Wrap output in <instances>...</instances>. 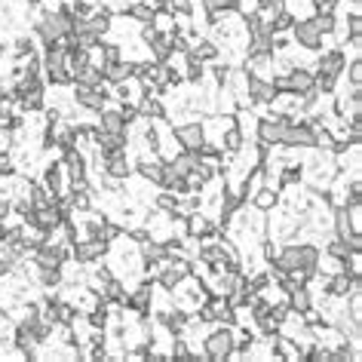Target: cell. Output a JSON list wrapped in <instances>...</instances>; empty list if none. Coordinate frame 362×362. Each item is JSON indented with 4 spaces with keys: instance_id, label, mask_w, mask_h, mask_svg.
<instances>
[{
    "instance_id": "obj_55",
    "label": "cell",
    "mask_w": 362,
    "mask_h": 362,
    "mask_svg": "<svg viewBox=\"0 0 362 362\" xmlns=\"http://www.w3.org/2000/svg\"><path fill=\"white\" fill-rule=\"evenodd\" d=\"M10 212H13V203L6 200L4 194H0V221H6V218H10Z\"/></svg>"
},
{
    "instance_id": "obj_54",
    "label": "cell",
    "mask_w": 362,
    "mask_h": 362,
    "mask_svg": "<svg viewBox=\"0 0 362 362\" xmlns=\"http://www.w3.org/2000/svg\"><path fill=\"white\" fill-rule=\"evenodd\" d=\"M102 52H105V65H114V62H120V49H117V47H105Z\"/></svg>"
},
{
    "instance_id": "obj_7",
    "label": "cell",
    "mask_w": 362,
    "mask_h": 362,
    "mask_svg": "<svg viewBox=\"0 0 362 362\" xmlns=\"http://www.w3.org/2000/svg\"><path fill=\"white\" fill-rule=\"evenodd\" d=\"M246 98H249L252 105H270V102L276 98V89H274V83H270V80L249 74V77H246Z\"/></svg>"
},
{
    "instance_id": "obj_45",
    "label": "cell",
    "mask_w": 362,
    "mask_h": 362,
    "mask_svg": "<svg viewBox=\"0 0 362 362\" xmlns=\"http://www.w3.org/2000/svg\"><path fill=\"white\" fill-rule=\"evenodd\" d=\"M347 25H350V28H347L350 37H362V16H359V13H350Z\"/></svg>"
},
{
    "instance_id": "obj_39",
    "label": "cell",
    "mask_w": 362,
    "mask_h": 362,
    "mask_svg": "<svg viewBox=\"0 0 362 362\" xmlns=\"http://www.w3.org/2000/svg\"><path fill=\"white\" fill-rule=\"evenodd\" d=\"M316 28L322 31V37L325 34H334V28H338V19H334V13H316Z\"/></svg>"
},
{
    "instance_id": "obj_46",
    "label": "cell",
    "mask_w": 362,
    "mask_h": 362,
    "mask_svg": "<svg viewBox=\"0 0 362 362\" xmlns=\"http://www.w3.org/2000/svg\"><path fill=\"white\" fill-rule=\"evenodd\" d=\"M120 114H123L126 126H129V123L135 120V117H139V105H135V102H126V98H123V107H120Z\"/></svg>"
},
{
    "instance_id": "obj_31",
    "label": "cell",
    "mask_w": 362,
    "mask_h": 362,
    "mask_svg": "<svg viewBox=\"0 0 362 362\" xmlns=\"http://www.w3.org/2000/svg\"><path fill=\"white\" fill-rule=\"evenodd\" d=\"M187 52H191L194 59H200V62H215V59H218V47H215L212 40H197Z\"/></svg>"
},
{
    "instance_id": "obj_52",
    "label": "cell",
    "mask_w": 362,
    "mask_h": 362,
    "mask_svg": "<svg viewBox=\"0 0 362 362\" xmlns=\"http://www.w3.org/2000/svg\"><path fill=\"white\" fill-rule=\"evenodd\" d=\"M10 172H13V160H10V153L0 151V178L10 175Z\"/></svg>"
},
{
    "instance_id": "obj_42",
    "label": "cell",
    "mask_w": 362,
    "mask_h": 362,
    "mask_svg": "<svg viewBox=\"0 0 362 362\" xmlns=\"http://www.w3.org/2000/svg\"><path fill=\"white\" fill-rule=\"evenodd\" d=\"M89 325H93V329H105V325H107V307H105V301L98 304L93 313H89Z\"/></svg>"
},
{
    "instance_id": "obj_38",
    "label": "cell",
    "mask_w": 362,
    "mask_h": 362,
    "mask_svg": "<svg viewBox=\"0 0 362 362\" xmlns=\"http://www.w3.org/2000/svg\"><path fill=\"white\" fill-rule=\"evenodd\" d=\"M40 286H47V288H56L62 283V267H40Z\"/></svg>"
},
{
    "instance_id": "obj_29",
    "label": "cell",
    "mask_w": 362,
    "mask_h": 362,
    "mask_svg": "<svg viewBox=\"0 0 362 362\" xmlns=\"http://www.w3.org/2000/svg\"><path fill=\"white\" fill-rule=\"evenodd\" d=\"M160 6L157 4H144V0H132L129 4V19H135V22H151L153 19V13H157Z\"/></svg>"
},
{
    "instance_id": "obj_25",
    "label": "cell",
    "mask_w": 362,
    "mask_h": 362,
    "mask_svg": "<svg viewBox=\"0 0 362 362\" xmlns=\"http://www.w3.org/2000/svg\"><path fill=\"white\" fill-rule=\"evenodd\" d=\"M111 22H114V16H111V10H102V13H93L86 19V28L93 31V34H98V37H105L107 31H111Z\"/></svg>"
},
{
    "instance_id": "obj_61",
    "label": "cell",
    "mask_w": 362,
    "mask_h": 362,
    "mask_svg": "<svg viewBox=\"0 0 362 362\" xmlns=\"http://www.w3.org/2000/svg\"><path fill=\"white\" fill-rule=\"evenodd\" d=\"M0 98H4V95H0Z\"/></svg>"
},
{
    "instance_id": "obj_9",
    "label": "cell",
    "mask_w": 362,
    "mask_h": 362,
    "mask_svg": "<svg viewBox=\"0 0 362 362\" xmlns=\"http://www.w3.org/2000/svg\"><path fill=\"white\" fill-rule=\"evenodd\" d=\"M105 98H107V93L102 89V83H98V86H83V83H77V86H74V102H77L80 107H86V111H102V107H105Z\"/></svg>"
},
{
    "instance_id": "obj_33",
    "label": "cell",
    "mask_w": 362,
    "mask_h": 362,
    "mask_svg": "<svg viewBox=\"0 0 362 362\" xmlns=\"http://www.w3.org/2000/svg\"><path fill=\"white\" fill-rule=\"evenodd\" d=\"M334 233H338L341 240L347 237V233H353V221H350V212L344 209V206H338V209H334Z\"/></svg>"
},
{
    "instance_id": "obj_43",
    "label": "cell",
    "mask_w": 362,
    "mask_h": 362,
    "mask_svg": "<svg viewBox=\"0 0 362 362\" xmlns=\"http://www.w3.org/2000/svg\"><path fill=\"white\" fill-rule=\"evenodd\" d=\"M117 237H120V228H117V224H107V221H102V228H98V240L111 246V243H114Z\"/></svg>"
},
{
    "instance_id": "obj_4",
    "label": "cell",
    "mask_w": 362,
    "mask_h": 362,
    "mask_svg": "<svg viewBox=\"0 0 362 362\" xmlns=\"http://www.w3.org/2000/svg\"><path fill=\"white\" fill-rule=\"evenodd\" d=\"M71 258V252L68 246H59V243H37L34 246V264L37 267H62L65 261Z\"/></svg>"
},
{
    "instance_id": "obj_3",
    "label": "cell",
    "mask_w": 362,
    "mask_h": 362,
    "mask_svg": "<svg viewBox=\"0 0 362 362\" xmlns=\"http://www.w3.org/2000/svg\"><path fill=\"white\" fill-rule=\"evenodd\" d=\"M292 123V117H286V114H270L267 120H261L255 129H258V141L261 144H267V148H274V144H283V135H286V126Z\"/></svg>"
},
{
    "instance_id": "obj_28",
    "label": "cell",
    "mask_w": 362,
    "mask_h": 362,
    "mask_svg": "<svg viewBox=\"0 0 362 362\" xmlns=\"http://www.w3.org/2000/svg\"><path fill=\"white\" fill-rule=\"evenodd\" d=\"M151 298H153V295H151V286L144 283V286H141L135 295H126V304H129L132 310H139V313L144 316V313L151 310Z\"/></svg>"
},
{
    "instance_id": "obj_15",
    "label": "cell",
    "mask_w": 362,
    "mask_h": 362,
    "mask_svg": "<svg viewBox=\"0 0 362 362\" xmlns=\"http://www.w3.org/2000/svg\"><path fill=\"white\" fill-rule=\"evenodd\" d=\"M102 80L107 83H129L132 80V62H114V65H105L102 68Z\"/></svg>"
},
{
    "instance_id": "obj_10",
    "label": "cell",
    "mask_w": 362,
    "mask_h": 362,
    "mask_svg": "<svg viewBox=\"0 0 362 362\" xmlns=\"http://www.w3.org/2000/svg\"><path fill=\"white\" fill-rule=\"evenodd\" d=\"M93 141L98 144V151H102V157L107 153H120L126 151V132H107V129H93Z\"/></svg>"
},
{
    "instance_id": "obj_19",
    "label": "cell",
    "mask_w": 362,
    "mask_h": 362,
    "mask_svg": "<svg viewBox=\"0 0 362 362\" xmlns=\"http://www.w3.org/2000/svg\"><path fill=\"white\" fill-rule=\"evenodd\" d=\"M71 80H74V83H83V86H98L102 83V68L98 65H77L74 71H71Z\"/></svg>"
},
{
    "instance_id": "obj_13",
    "label": "cell",
    "mask_w": 362,
    "mask_h": 362,
    "mask_svg": "<svg viewBox=\"0 0 362 362\" xmlns=\"http://www.w3.org/2000/svg\"><path fill=\"white\" fill-rule=\"evenodd\" d=\"M107 252V243L102 240H89V243H77L74 249V261L77 264H89V261H98Z\"/></svg>"
},
{
    "instance_id": "obj_53",
    "label": "cell",
    "mask_w": 362,
    "mask_h": 362,
    "mask_svg": "<svg viewBox=\"0 0 362 362\" xmlns=\"http://www.w3.org/2000/svg\"><path fill=\"white\" fill-rule=\"evenodd\" d=\"M295 181H301V169L288 166V169L283 172V185H295Z\"/></svg>"
},
{
    "instance_id": "obj_21",
    "label": "cell",
    "mask_w": 362,
    "mask_h": 362,
    "mask_svg": "<svg viewBox=\"0 0 362 362\" xmlns=\"http://www.w3.org/2000/svg\"><path fill=\"white\" fill-rule=\"evenodd\" d=\"M197 163H200V153H197V151H181L178 157L169 163V166L175 169L178 175H185V178H187V175H191V172L197 169Z\"/></svg>"
},
{
    "instance_id": "obj_56",
    "label": "cell",
    "mask_w": 362,
    "mask_h": 362,
    "mask_svg": "<svg viewBox=\"0 0 362 362\" xmlns=\"http://www.w3.org/2000/svg\"><path fill=\"white\" fill-rule=\"evenodd\" d=\"M313 4H316V13H334L338 0H313Z\"/></svg>"
},
{
    "instance_id": "obj_26",
    "label": "cell",
    "mask_w": 362,
    "mask_h": 362,
    "mask_svg": "<svg viewBox=\"0 0 362 362\" xmlns=\"http://www.w3.org/2000/svg\"><path fill=\"white\" fill-rule=\"evenodd\" d=\"M102 117H98V129H107V132H126V120L120 111H98Z\"/></svg>"
},
{
    "instance_id": "obj_58",
    "label": "cell",
    "mask_w": 362,
    "mask_h": 362,
    "mask_svg": "<svg viewBox=\"0 0 362 362\" xmlns=\"http://www.w3.org/2000/svg\"><path fill=\"white\" fill-rule=\"evenodd\" d=\"M215 77H218V80H221V83H224V80H228V77H230V68H228V65H224V68L218 65V68H215Z\"/></svg>"
},
{
    "instance_id": "obj_32",
    "label": "cell",
    "mask_w": 362,
    "mask_h": 362,
    "mask_svg": "<svg viewBox=\"0 0 362 362\" xmlns=\"http://www.w3.org/2000/svg\"><path fill=\"white\" fill-rule=\"evenodd\" d=\"M43 185H47V191L49 194H62V166H56V163H52V166H47V172H43Z\"/></svg>"
},
{
    "instance_id": "obj_24",
    "label": "cell",
    "mask_w": 362,
    "mask_h": 362,
    "mask_svg": "<svg viewBox=\"0 0 362 362\" xmlns=\"http://www.w3.org/2000/svg\"><path fill=\"white\" fill-rule=\"evenodd\" d=\"M243 144H246V135H243V129L240 126H228V129L221 132V148L224 151H230V153H237V151H243Z\"/></svg>"
},
{
    "instance_id": "obj_35",
    "label": "cell",
    "mask_w": 362,
    "mask_h": 362,
    "mask_svg": "<svg viewBox=\"0 0 362 362\" xmlns=\"http://www.w3.org/2000/svg\"><path fill=\"white\" fill-rule=\"evenodd\" d=\"M163 322L169 325V332L181 334V332H185V325H187V313H185V310H181V307H178V310H169L166 316H163Z\"/></svg>"
},
{
    "instance_id": "obj_18",
    "label": "cell",
    "mask_w": 362,
    "mask_h": 362,
    "mask_svg": "<svg viewBox=\"0 0 362 362\" xmlns=\"http://www.w3.org/2000/svg\"><path fill=\"white\" fill-rule=\"evenodd\" d=\"M288 83H292V93L295 95H304V93H310L313 86V71H307V68H292L288 71Z\"/></svg>"
},
{
    "instance_id": "obj_44",
    "label": "cell",
    "mask_w": 362,
    "mask_h": 362,
    "mask_svg": "<svg viewBox=\"0 0 362 362\" xmlns=\"http://www.w3.org/2000/svg\"><path fill=\"white\" fill-rule=\"evenodd\" d=\"M243 206V197L240 194H233V191H228V197H224V206H221V212H224V218H228L230 212H237Z\"/></svg>"
},
{
    "instance_id": "obj_49",
    "label": "cell",
    "mask_w": 362,
    "mask_h": 362,
    "mask_svg": "<svg viewBox=\"0 0 362 362\" xmlns=\"http://www.w3.org/2000/svg\"><path fill=\"white\" fill-rule=\"evenodd\" d=\"M362 83V62H359V56L353 59V65H350V86H359Z\"/></svg>"
},
{
    "instance_id": "obj_40",
    "label": "cell",
    "mask_w": 362,
    "mask_h": 362,
    "mask_svg": "<svg viewBox=\"0 0 362 362\" xmlns=\"http://www.w3.org/2000/svg\"><path fill=\"white\" fill-rule=\"evenodd\" d=\"M157 209H160V212L175 215V212H178V197L172 194V191H163V194L157 197Z\"/></svg>"
},
{
    "instance_id": "obj_41",
    "label": "cell",
    "mask_w": 362,
    "mask_h": 362,
    "mask_svg": "<svg viewBox=\"0 0 362 362\" xmlns=\"http://www.w3.org/2000/svg\"><path fill=\"white\" fill-rule=\"evenodd\" d=\"M329 255H332L334 261H341V264H344V261H347V255H350V246L338 237V240H332V243H329Z\"/></svg>"
},
{
    "instance_id": "obj_34",
    "label": "cell",
    "mask_w": 362,
    "mask_h": 362,
    "mask_svg": "<svg viewBox=\"0 0 362 362\" xmlns=\"http://www.w3.org/2000/svg\"><path fill=\"white\" fill-rule=\"evenodd\" d=\"M276 200H279V197H276L274 187H264V191H258V194H255V200H252V203H255V209H258V212H270V209L276 206Z\"/></svg>"
},
{
    "instance_id": "obj_6",
    "label": "cell",
    "mask_w": 362,
    "mask_h": 362,
    "mask_svg": "<svg viewBox=\"0 0 362 362\" xmlns=\"http://www.w3.org/2000/svg\"><path fill=\"white\" fill-rule=\"evenodd\" d=\"M283 144H288V148H298V151H307V148H316V132L310 123L304 120H292L286 126V135H283Z\"/></svg>"
},
{
    "instance_id": "obj_14",
    "label": "cell",
    "mask_w": 362,
    "mask_h": 362,
    "mask_svg": "<svg viewBox=\"0 0 362 362\" xmlns=\"http://www.w3.org/2000/svg\"><path fill=\"white\" fill-rule=\"evenodd\" d=\"M62 151H65V166L71 172V181L86 178V160H83V153H80L74 144H62Z\"/></svg>"
},
{
    "instance_id": "obj_59",
    "label": "cell",
    "mask_w": 362,
    "mask_h": 362,
    "mask_svg": "<svg viewBox=\"0 0 362 362\" xmlns=\"http://www.w3.org/2000/svg\"><path fill=\"white\" fill-rule=\"evenodd\" d=\"M228 4H230V10H233V6H237V4H240V0H228Z\"/></svg>"
},
{
    "instance_id": "obj_37",
    "label": "cell",
    "mask_w": 362,
    "mask_h": 362,
    "mask_svg": "<svg viewBox=\"0 0 362 362\" xmlns=\"http://www.w3.org/2000/svg\"><path fill=\"white\" fill-rule=\"evenodd\" d=\"M47 77L52 86H65L71 83V68L68 65H59V68H47Z\"/></svg>"
},
{
    "instance_id": "obj_50",
    "label": "cell",
    "mask_w": 362,
    "mask_h": 362,
    "mask_svg": "<svg viewBox=\"0 0 362 362\" xmlns=\"http://www.w3.org/2000/svg\"><path fill=\"white\" fill-rule=\"evenodd\" d=\"M347 197H350L347 206H359V203H362V185H359V181H353V185H350Z\"/></svg>"
},
{
    "instance_id": "obj_27",
    "label": "cell",
    "mask_w": 362,
    "mask_h": 362,
    "mask_svg": "<svg viewBox=\"0 0 362 362\" xmlns=\"http://www.w3.org/2000/svg\"><path fill=\"white\" fill-rule=\"evenodd\" d=\"M185 224H187V237H197V240H200V237H212V233H215V228H209V221H206L203 215H194V212L185 218Z\"/></svg>"
},
{
    "instance_id": "obj_16",
    "label": "cell",
    "mask_w": 362,
    "mask_h": 362,
    "mask_svg": "<svg viewBox=\"0 0 362 362\" xmlns=\"http://www.w3.org/2000/svg\"><path fill=\"white\" fill-rule=\"evenodd\" d=\"M102 160H105V175H111L117 181H123L126 175H129V160H126L123 151L120 153H107V157H102Z\"/></svg>"
},
{
    "instance_id": "obj_51",
    "label": "cell",
    "mask_w": 362,
    "mask_h": 362,
    "mask_svg": "<svg viewBox=\"0 0 362 362\" xmlns=\"http://www.w3.org/2000/svg\"><path fill=\"white\" fill-rule=\"evenodd\" d=\"M16 49H19V56L34 59V43H31L28 37H19V43H16Z\"/></svg>"
},
{
    "instance_id": "obj_1",
    "label": "cell",
    "mask_w": 362,
    "mask_h": 362,
    "mask_svg": "<svg viewBox=\"0 0 362 362\" xmlns=\"http://www.w3.org/2000/svg\"><path fill=\"white\" fill-rule=\"evenodd\" d=\"M68 28H71V16H65L62 10H49L37 25H34V34H37V40L43 43V47H49V43L65 40Z\"/></svg>"
},
{
    "instance_id": "obj_23",
    "label": "cell",
    "mask_w": 362,
    "mask_h": 362,
    "mask_svg": "<svg viewBox=\"0 0 362 362\" xmlns=\"http://www.w3.org/2000/svg\"><path fill=\"white\" fill-rule=\"evenodd\" d=\"M288 307H292V310H298V313H307V310H310V307H313L310 288H307V286L292 288V292H288Z\"/></svg>"
},
{
    "instance_id": "obj_2",
    "label": "cell",
    "mask_w": 362,
    "mask_h": 362,
    "mask_svg": "<svg viewBox=\"0 0 362 362\" xmlns=\"http://www.w3.org/2000/svg\"><path fill=\"white\" fill-rule=\"evenodd\" d=\"M233 350H237V334L230 329H218L206 338V359H212V362H224Z\"/></svg>"
},
{
    "instance_id": "obj_22",
    "label": "cell",
    "mask_w": 362,
    "mask_h": 362,
    "mask_svg": "<svg viewBox=\"0 0 362 362\" xmlns=\"http://www.w3.org/2000/svg\"><path fill=\"white\" fill-rule=\"evenodd\" d=\"M141 258L148 261V264H160V261L169 258V249L166 243H153V240H144L141 243Z\"/></svg>"
},
{
    "instance_id": "obj_12",
    "label": "cell",
    "mask_w": 362,
    "mask_h": 362,
    "mask_svg": "<svg viewBox=\"0 0 362 362\" xmlns=\"http://www.w3.org/2000/svg\"><path fill=\"white\" fill-rule=\"evenodd\" d=\"M344 68H347V56H344L341 49H325L320 56V65L316 71H322V74H332V77H341Z\"/></svg>"
},
{
    "instance_id": "obj_36",
    "label": "cell",
    "mask_w": 362,
    "mask_h": 362,
    "mask_svg": "<svg viewBox=\"0 0 362 362\" xmlns=\"http://www.w3.org/2000/svg\"><path fill=\"white\" fill-rule=\"evenodd\" d=\"M139 175L153 181V185H160V175H163V163H151V160H141L139 163Z\"/></svg>"
},
{
    "instance_id": "obj_17",
    "label": "cell",
    "mask_w": 362,
    "mask_h": 362,
    "mask_svg": "<svg viewBox=\"0 0 362 362\" xmlns=\"http://www.w3.org/2000/svg\"><path fill=\"white\" fill-rule=\"evenodd\" d=\"M353 288V276L347 270H341V274H329V286H325V295L329 298H347V292Z\"/></svg>"
},
{
    "instance_id": "obj_8",
    "label": "cell",
    "mask_w": 362,
    "mask_h": 362,
    "mask_svg": "<svg viewBox=\"0 0 362 362\" xmlns=\"http://www.w3.org/2000/svg\"><path fill=\"white\" fill-rule=\"evenodd\" d=\"M175 141L185 151H200L203 141H206V126H200V123H181V126H175Z\"/></svg>"
},
{
    "instance_id": "obj_5",
    "label": "cell",
    "mask_w": 362,
    "mask_h": 362,
    "mask_svg": "<svg viewBox=\"0 0 362 362\" xmlns=\"http://www.w3.org/2000/svg\"><path fill=\"white\" fill-rule=\"evenodd\" d=\"M292 40L298 43V47H304V49H322V31L316 28V22L313 19H304V22H292Z\"/></svg>"
},
{
    "instance_id": "obj_48",
    "label": "cell",
    "mask_w": 362,
    "mask_h": 362,
    "mask_svg": "<svg viewBox=\"0 0 362 362\" xmlns=\"http://www.w3.org/2000/svg\"><path fill=\"white\" fill-rule=\"evenodd\" d=\"M347 359H356L350 350H329L325 353V362H347Z\"/></svg>"
},
{
    "instance_id": "obj_30",
    "label": "cell",
    "mask_w": 362,
    "mask_h": 362,
    "mask_svg": "<svg viewBox=\"0 0 362 362\" xmlns=\"http://www.w3.org/2000/svg\"><path fill=\"white\" fill-rule=\"evenodd\" d=\"M139 114H144V117H148V120H163V117H166V107H163L160 98L144 95L141 102H139Z\"/></svg>"
},
{
    "instance_id": "obj_60",
    "label": "cell",
    "mask_w": 362,
    "mask_h": 362,
    "mask_svg": "<svg viewBox=\"0 0 362 362\" xmlns=\"http://www.w3.org/2000/svg\"><path fill=\"white\" fill-rule=\"evenodd\" d=\"M163 4H166V0H157V6H163Z\"/></svg>"
},
{
    "instance_id": "obj_57",
    "label": "cell",
    "mask_w": 362,
    "mask_h": 362,
    "mask_svg": "<svg viewBox=\"0 0 362 362\" xmlns=\"http://www.w3.org/2000/svg\"><path fill=\"white\" fill-rule=\"evenodd\" d=\"M129 237H132V243H144V240H151V230L148 228H135Z\"/></svg>"
},
{
    "instance_id": "obj_11",
    "label": "cell",
    "mask_w": 362,
    "mask_h": 362,
    "mask_svg": "<svg viewBox=\"0 0 362 362\" xmlns=\"http://www.w3.org/2000/svg\"><path fill=\"white\" fill-rule=\"evenodd\" d=\"M187 270H191V264L178 258V261H172V267L160 270V274H157V279H160V286L166 288V292H172V288H178V286H181V279L187 276Z\"/></svg>"
},
{
    "instance_id": "obj_20",
    "label": "cell",
    "mask_w": 362,
    "mask_h": 362,
    "mask_svg": "<svg viewBox=\"0 0 362 362\" xmlns=\"http://www.w3.org/2000/svg\"><path fill=\"white\" fill-rule=\"evenodd\" d=\"M148 47H151V56H153V62L157 65H163V62H169V56H172V47H169V34H153V37L148 40Z\"/></svg>"
},
{
    "instance_id": "obj_47",
    "label": "cell",
    "mask_w": 362,
    "mask_h": 362,
    "mask_svg": "<svg viewBox=\"0 0 362 362\" xmlns=\"http://www.w3.org/2000/svg\"><path fill=\"white\" fill-rule=\"evenodd\" d=\"M325 353H329V350L310 347V350H301V359H307V362H325Z\"/></svg>"
}]
</instances>
